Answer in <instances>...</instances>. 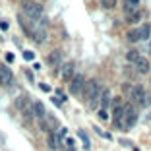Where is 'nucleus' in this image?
I'll use <instances>...</instances> for the list:
<instances>
[{
	"mask_svg": "<svg viewBox=\"0 0 151 151\" xmlns=\"http://www.w3.org/2000/svg\"><path fill=\"white\" fill-rule=\"evenodd\" d=\"M83 95L89 101V108H95L99 105V95H101V85L97 79H89L83 85Z\"/></svg>",
	"mask_w": 151,
	"mask_h": 151,
	"instance_id": "obj_1",
	"label": "nucleus"
},
{
	"mask_svg": "<svg viewBox=\"0 0 151 151\" xmlns=\"http://www.w3.org/2000/svg\"><path fill=\"white\" fill-rule=\"evenodd\" d=\"M99 118H101V120H107V118H108V116H107V112H105L103 108H99Z\"/></svg>",
	"mask_w": 151,
	"mask_h": 151,
	"instance_id": "obj_25",
	"label": "nucleus"
},
{
	"mask_svg": "<svg viewBox=\"0 0 151 151\" xmlns=\"http://www.w3.org/2000/svg\"><path fill=\"white\" fill-rule=\"evenodd\" d=\"M128 39H130V43H138V41H140V27H134V29L128 33Z\"/></svg>",
	"mask_w": 151,
	"mask_h": 151,
	"instance_id": "obj_16",
	"label": "nucleus"
},
{
	"mask_svg": "<svg viewBox=\"0 0 151 151\" xmlns=\"http://www.w3.org/2000/svg\"><path fill=\"white\" fill-rule=\"evenodd\" d=\"M110 101H112L110 89H101V95H99V105H101V108H103V110L110 105Z\"/></svg>",
	"mask_w": 151,
	"mask_h": 151,
	"instance_id": "obj_12",
	"label": "nucleus"
},
{
	"mask_svg": "<svg viewBox=\"0 0 151 151\" xmlns=\"http://www.w3.org/2000/svg\"><path fill=\"white\" fill-rule=\"evenodd\" d=\"M130 97L132 101L136 103V105H140V107H147V103H149V97H147V93H145V89L141 85H132L128 89Z\"/></svg>",
	"mask_w": 151,
	"mask_h": 151,
	"instance_id": "obj_3",
	"label": "nucleus"
},
{
	"mask_svg": "<svg viewBox=\"0 0 151 151\" xmlns=\"http://www.w3.org/2000/svg\"><path fill=\"white\" fill-rule=\"evenodd\" d=\"M151 35V29L147 27V25H143V27H140V41H147Z\"/></svg>",
	"mask_w": 151,
	"mask_h": 151,
	"instance_id": "obj_18",
	"label": "nucleus"
},
{
	"mask_svg": "<svg viewBox=\"0 0 151 151\" xmlns=\"http://www.w3.org/2000/svg\"><path fill=\"white\" fill-rule=\"evenodd\" d=\"M47 64L51 66V68H58V66L62 64V51H53V53L47 56Z\"/></svg>",
	"mask_w": 151,
	"mask_h": 151,
	"instance_id": "obj_9",
	"label": "nucleus"
},
{
	"mask_svg": "<svg viewBox=\"0 0 151 151\" xmlns=\"http://www.w3.org/2000/svg\"><path fill=\"white\" fill-rule=\"evenodd\" d=\"M27 107H29V105H27V97H25V95L16 99V108H18V110H23V108H27Z\"/></svg>",
	"mask_w": 151,
	"mask_h": 151,
	"instance_id": "obj_17",
	"label": "nucleus"
},
{
	"mask_svg": "<svg viewBox=\"0 0 151 151\" xmlns=\"http://www.w3.org/2000/svg\"><path fill=\"white\" fill-rule=\"evenodd\" d=\"M136 120H138V112H136V108L124 107V122H122V126H124V128H132V126L136 124Z\"/></svg>",
	"mask_w": 151,
	"mask_h": 151,
	"instance_id": "obj_6",
	"label": "nucleus"
},
{
	"mask_svg": "<svg viewBox=\"0 0 151 151\" xmlns=\"http://www.w3.org/2000/svg\"><path fill=\"white\" fill-rule=\"evenodd\" d=\"M23 58H25V60H27V62H31L33 58H35V54H33L31 51H23Z\"/></svg>",
	"mask_w": 151,
	"mask_h": 151,
	"instance_id": "obj_23",
	"label": "nucleus"
},
{
	"mask_svg": "<svg viewBox=\"0 0 151 151\" xmlns=\"http://www.w3.org/2000/svg\"><path fill=\"white\" fill-rule=\"evenodd\" d=\"M116 2H118V0H101L103 8H108V10H110V8H114V6H116Z\"/></svg>",
	"mask_w": 151,
	"mask_h": 151,
	"instance_id": "obj_21",
	"label": "nucleus"
},
{
	"mask_svg": "<svg viewBox=\"0 0 151 151\" xmlns=\"http://www.w3.org/2000/svg\"><path fill=\"white\" fill-rule=\"evenodd\" d=\"M140 18H141V14H140L138 10H132V12H128V22H130V23H136L138 20H140Z\"/></svg>",
	"mask_w": 151,
	"mask_h": 151,
	"instance_id": "obj_19",
	"label": "nucleus"
},
{
	"mask_svg": "<svg viewBox=\"0 0 151 151\" xmlns=\"http://www.w3.org/2000/svg\"><path fill=\"white\" fill-rule=\"evenodd\" d=\"M0 29H2V31H8V29H10V23L6 22V20H2V22H0Z\"/></svg>",
	"mask_w": 151,
	"mask_h": 151,
	"instance_id": "obj_24",
	"label": "nucleus"
},
{
	"mask_svg": "<svg viewBox=\"0 0 151 151\" xmlns=\"http://www.w3.org/2000/svg\"><path fill=\"white\" fill-rule=\"evenodd\" d=\"M39 87H41V89H43L45 93H49V91H51V87L47 85V83H39Z\"/></svg>",
	"mask_w": 151,
	"mask_h": 151,
	"instance_id": "obj_26",
	"label": "nucleus"
},
{
	"mask_svg": "<svg viewBox=\"0 0 151 151\" xmlns=\"http://www.w3.org/2000/svg\"><path fill=\"white\" fill-rule=\"evenodd\" d=\"M47 37H49V33H47V27H45V25H35V27H33L31 39L35 43H39V45L47 43Z\"/></svg>",
	"mask_w": 151,
	"mask_h": 151,
	"instance_id": "obj_5",
	"label": "nucleus"
},
{
	"mask_svg": "<svg viewBox=\"0 0 151 151\" xmlns=\"http://www.w3.org/2000/svg\"><path fill=\"white\" fill-rule=\"evenodd\" d=\"M79 138H81V141H83V145H85V147L91 145V143H89V138H87V134L83 132V130H79Z\"/></svg>",
	"mask_w": 151,
	"mask_h": 151,
	"instance_id": "obj_22",
	"label": "nucleus"
},
{
	"mask_svg": "<svg viewBox=\"0 0 151 151\" xmlns=\"http://www.w3.org/2000/svg\"><path fill=\"white\" fill-rule=\"evenodd\" d=\"M83 85H85V77L81 74H74V77L70 79V93L72 95H79L83 91Z\"/></svg>",
	"mask_w": 151,
	"mask_h": 151,
	"instance_id": "obj_4",
	"label": "nucleus"
},
{
	"mask_svg": "<svg viewBox=\"0 0 151 151\" xmlns=\"http://www.w3.org/2000/svg\"><path fill=\"white\" fill-rule=\"evenodd\" d=\"M60 77L66 79V81H70L72 77H74V64L72 62H64L62 68H60Z\"/></svg>",
	"mask_w": 151,
	"mask_h": 151,
	"instance_id": "obj_10",
	"label": "nucleus"
},
{
	"mask_svg": "<svg viewBox=\"0 0 151 151\" xmlns=\"http://www.w3.org/2000/svg\"><path fill=\"white\" fill-rule=\"evenodd\" d=\"M14 83V74L6 64H0V85H12Z\"/></svg>",
	"mask_w": 151,
	"mask_h": 151,
	"instance_id": "obj_8",
	"label": "nucleus"
},
{
	"mask_svg": "<svg viewBox=\"0 0 151 151\" xmlns=\"http://www.w3.org/2000/svg\"><path fill=\"white\" fill-rule=\"evenodd\" d=\"M23 16L29 18L31 22H41L45 16H43V6L39 2H33V0H27L23 2Z\"/></svg>",
	"mask_w": 151,
	"mask_h": 151,
	"instance_id": "obj_2",
	"label": "nucleus"
},
{
	"mask_svg": "<svg viewBox=\"0 0 151 151\" xmlns=\"http://www.w3.org/2000/svg\"><path fill=\"white\" fill-rule=\"evenodd\" d=\"M31 112H33V116H37L39 120H43L45 116H47V110H45V105L41 103V101H35L31 105Z\"/></svg>",
	"mask_w": 151,
	"mask_h": 151,
	"instance_id": "obj_11",
	"label": "nucleus"
},
{
	"mask_svg": "<svg viewBox=\"0 0 151 151\" xmlns=\"http://www.w3.org/2000/svg\"><path fill=\"white\" fill-rule=\"evenodd\" d=\"M126 58H128V62H138V58H140V53H138V51H128Z\"/></svg>",
	"mask_w": 151,
	"mask_h": 151,
	"instance_id": "obj_20",
	"label": "nucleus"
},
{
	"mask_svg": "<svg viewBox=\"0 0 151 151\" xmlns=\"http://www.w3.org/2000/svg\"><path fill=\"white\" fill-rule=\"evenodd\" d=\"M149 45H151V43H149Z\"/></svg>",
	"mask_w": 151,
	"mask_h": 151,
	"instance_id": "obj_30",
	"label": "nucleus"
},
{
	"mask_svg": "<svg viewBox=\"0 0 151 151\" xmlns=\"http://www.w3.org/2000/svg\"><path fill=\"white\" fill-rule=\"evenodd\" d=\"M122 120H124V105H120V101H114V112H112V124L122 128Z\"/></svg>",
	"mask_w": 151,
	"mask_h": 151,
	"instance_id": "obj_7",
	"label": "nucleus"
},
{
	"mask_svg": "<svg viewBox=\"0 0 151 151\" xmlns=\"http://www.w3.org/2000/svg\"><path fill=\"white\" fill-rule=\"evenodd\" d=\"M136 68H138V72L140 74H149V68H151V64H149V60L147 58H138V62H136Z\"/></svg>",
	"mask_w": 151,
	"mask_h": 151,
	"instance_id": "obj_13",
	"label": "nucleus"
},
{
	"mask_svg": "<svg viewBox=\"0 0 151 151\" xmlns=\"http://www.w3.org/2000/svg\"><path fill=\"white\" fill-rule=\"evenodd\" d=\"M6 60H8V62H14L16 58H14V54H12V53H8V54H6Z\"/></svg>",
	"mask_w": 151,
	"mask_h": 151,
	"instance_id": "obj_27",
	"label": "nucleus"
},
{
	"mask_svg": "<svg viewBox=\"0 0 151 151\" xmlns=\"http://www.w3.org/2000/svg\"><path fill=\"white\" fill-rule=\"evenodd\" d=\"M23 2H27V0H23Z\"/></svg>",
	"mask_w": 151,
	"mask_h": 151,
	"instance_id": "obj_29",
	"label": "nucleus"
},
{
	"mask_svg": "<svg viewBox=\"0 0 151 151\" xmlns=\"http://www.w3.org/2000/svg\"><path fill=\"white\" fill-rule=\"evenodd\" d=\"M18 22L22 23V27H23V31H25V35H29V37H31L33 25H31V23H29V22H27V18H25L23 14H20V16H18Z\"/></svg>",
	"mask_w": 151,
	"mask_h": 151,
	"instance_id": "obj_14",
	"label": "nucleus"
},
{
	"mask_svg": "<svg viewBox=\"0 0 151 151\" xmlns=\"http://www.w3.org/2000/svg\"><path fill=\"white\" fill-rule=\"evenodd\" d=\"M138 2H140V0H126L128 6H130V4H132V6H138Z\"/></svg>",
	"mask_w": 151,
	"mask_h": 151,
	"instance_id": "obj_28",
	"label": "nucleus"
},
{
	"mask_svg": "<svg viewBox=\"0 0 151 151\" xmlns=\"http://www.w3.org/2000/svg\"><path fill=\"white\" fill-rule=\"evenodd\" d=\"M49 145H51V149H58L60 147V138L56 134H49Z\"/></svg>",
	"mask_w": 151,
	"mask_h": 151,
	"instance_id": "obj_15",
	"label": "nucleus"
}]
</instances>
